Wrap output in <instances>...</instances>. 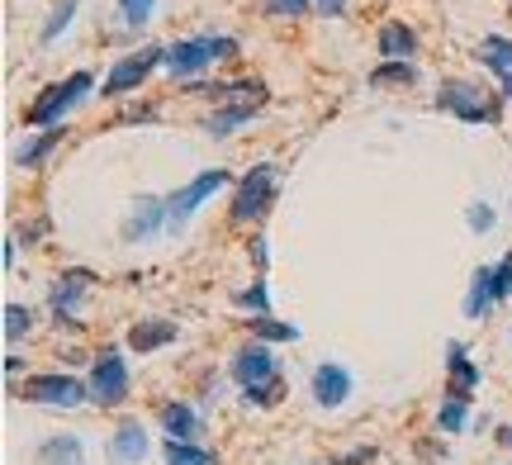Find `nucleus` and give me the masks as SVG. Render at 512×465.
Instances as JSON below:
<instances>
[{"label":"nucleus","instance_id":"1","mask_svg":"<svg viewBox=\"0 0 512 465\" xmlns=\"http://www.w3.org/2000/svg\"><path fill=\"white\" fill-rule=\"evenodd\" d=\"M437 110L456 114L460 124H498V95L489 86H475V81H446L437 91Z\"/></svg>","mask_w":512,"mask_h":465},{"label":"nucleus","instance_id":"2","mask_svg":"<svg viewBox=\"0 0 512 465\" xmlns=\"http://www.w3.org/2000/svg\"><path fill=\"white\" fill-rule=\"evenodd\" d=\"M91 86H95V76H91V72H72L67 81L48 86V91H43V95L34 100V105L24 110V124H29V129H57V124H62V114L72 110V105H81Z\"/></svg>","mask_w":512,"mask_h":465},{"label":"nucleus","instance_id":"3","mask_svg":"<svg viewBox=\"0 0 512 465\" xmlns=\"http://www.w3.org/2000/svg\"><path fill=\"white\" fill-rule=\"evenodd\" d=\"M275 195H280V171H275V162H256V167L238 181L233 224H256V219H266L275 205Z\"/></svg>","mask_w":512,"mask_h":465},{"label":"nucleus","instance_id":"4","mask_svg":"<svg viewBox=\"0 0 512 465\" xmlns=\"http://www.w3.org/2000/svg\"><path fill=\"white\" fill-rule=\"evenodd\" d=\"M219 57H238V38L228 34H204V38H181L166 48V72L171 76H195Z\"/></svg>","mask_w":512,"mask_h":465},{"label":"nucleus","instance_id":"5","mask_svg":"<svg viewBox=\"0 0 512 465\" xmlns=\"http://www.w3.org/2000/svg\"><path fill=\"white\" fill-rule=\"evenodd\" d=\"M228 181H233V176H228L223 167H214V171H200V176H195L185 190H176V195L166 200V233H181V228L190 224V214H195V209H200L214 190L228 186Z\"/></svg>","mask_w":512,"mask_h":465},{"label":"nucleus","instance_id":"6","mask_svg":"<svg viewBox=\"0 0 512 465\" xmlns=\"http://www.w3.org/2000/svg\"><path fill=\"white\" fill-rule=\"evenodd\" d=\"M157 67H166V48H143V53H128L119 57L110 67V76H105V86H100V95H110V100H119V95L138 91L147 76L157 72Z\"/></svg>","mask_w":512,"mask_h":465},{"label":"nucleus","instance_id":"7","mask_svg":"<svg viewBox=\"0 0 512 465\" xmlns=\"http://www.w3.org/2000/svg\"><path fill=\"white\" fill-rule=\"evenodd\" d=\"M91 399L100 409H119L128 399V361L119 347H105L91 371Z\"/></svg>","mask_w":512,"mask_h":465},{"label":"nucleus","instance_id":"8","mask_svg":"<svg viewBox=\"0 0 512 465\" xmlns=\"http://www.w3.org/2000/svg\"><path fill=\"white\" fill-rule=\"evenodd\" d=\"M19 399H29V404H53V409H76V404L91 399V385H81L72 375H29L24 390H19Z\"/></svg>","mask_w":512,"mask_h":465},{"label":"nucleus","instance_id":"9","mask_svg":"<svg viewBox=\"0 0 512 465\" xmlns=\"http://www.w3.org/2000/svg\"><path fill=\"white\" fill-rule=\"evenodd\" d=\"M95 276L91 271H81V266H72V271H62V276L53 280V290H48V309H53L57 328L62 323H76V314H81V304H86V295H91Z\"/></svg>","mask_w":512,"mask_h":465},{"label":"nucleus","instance_id":"10","mask_svg":"<svg viewBox=\"0 0 512 465\" xmlns=\"http://www.w3.org/2000/svg\"><path fill=\"white\" fill-rule=\"evenodd\" d=\"M233 380H238L242 390L266 385V380H280V375H275L271 347H266V342H247V347H238V356H233Z\"/></svg>","mask_w":512,"mask_h":465},{"label":"nucleus","instance_id":"11","mask_svg":"<svg viewBox=\"0 0 512 465\" xmlns=\"http://www.w3.org/2000/svg\"><path fill=\"white\" fill-rule=\"evenodd\" d=\"M475 390H479V366L470 361L465 342H451L446 347V399H465L470 404Z\"/></svg>","mask_w":512,"mask_h":465},{"label":"nucleus","instance_id":"12","mask_svg":"<svg viewBox=\"0 0 512 465\" xmlns=\"http://www.w3.org/2000/svg\"><path fill=\"white\" fill-rule=\"evenodd\" d=\"M351 394V371L347 366H337V361H323L318 371H313V399L323 404V409H337V404H347Z\"/></svg>","mask_w":512,"mask_h":465},{"label":"nucleus","instance_id":"13","mask_svg":"<svg viewBox=\"0 0 512 465\" xmlns=\"http://www.w3.org/2000/svg\"><path fill=\"white\" fill-rule=\"evenodd\" d=\"M176 333H181V328H176L171 318H138V323L128 328V347H133L138 356L162 352V347H171V342H176Z\"/></svg>","mask_w":512,"mask_h":465},{"label":"nucleus","instance_id":"14","mask_svg":"<svg viewBox=\"0 0 512 465\" xmlns=\"http://www.w3.org/2000/svg\"><path fill=\"white\" fill-rule=\"evenodd\" d=\"M166 233V200H138V209L124 219V242H147Z\"/></svg>","mask_w":512,"mask_h":465},{"label":"nucleus","instance_id":"15","mask_svg":"<svg viewBox=\"0 0 512 465\" xmlns=\"http://www.w3.org/2000/svg\"><path fill=\"white\" fill-rule=\"evenodd\" d=\"M375 48H380L384 62H413V53H418V34H413L403 19H389V24L380 29V43H375Z\"/></svg>","mask_w":512,"mask_h":465},{"label":"nucleus","instance_id":"16","mask_svg":"<svg viewBox=\"0 0 512 465\" xmlns=\"http://www.w3.org/2000/svg\"><path fill=\"white\" fill-rule=\"evenodd\" d=\"M162 432H166V442H195V437L204 432L200 409H190V404H166L162 409Z\"/></svg>","mask_w":512,"mask_h":465},{"label":"nucleus","instance_id":"17","mask_svg":"<svg viewBox=\"0 0 512 465\" xmlns=\"http://www.w3.org/2000/svg\"><path fill=\"white\" fill-rule=\"evenodd\" d=\"M498 304V280H494V266H479L470 276V295H465V318H489V309Z\"/></svg>","mask_w":512,"mask_h":465},{"label":"nucleus","instance_id":"18","mask_svg":"<svg viewBox=\"0 0 512 465\" xmlns=\"http://www.w3.org/2000/svg\"><path fill=\"white\" fill-rule=\"evenodd\" d=\"M110 456L119 465H138L147 456V432L143 423H119V432H114V442H110Z\"/></svg>","mask_w":512,"mask_h":465},{"label":"nucleus","instance_id":"19","mask_svg":"<svg viewBox=\"0 0 512 465\" xmlns=\"http://www.w3.org/2000/svg\"><path fill=\"white\" fill-rule=\"evenodd\" d=\"M190 95H214V100H233V105H261L266 86L261 81H233V86H190Z\"/></svg>","mask_w":512,"mask_h":465},{"label":"nucleus","instance_id":"20","mask_svg":"<svg viewBox=\"0 0 512 465\" xmlns=\"http://www.w3.org/2000/svg\"><path fill=\"white\" fill-rule=\"evenodd\" d=\"M475 57L489 67V72H498L503 81L512 76V38H503V34H489V38H479V48H475Z\"/></svg>","mask_w":512,"mask_h":465},{"label":"nucleus","instance_id":"21","mask_svg":"<svg viewBox=\"0 0 512 465\" xmlns=\"http://www.w3.org/2000/svg\"><path fill=\"white\" fill-rule=\"evenodd\" d=\"M38 461L43 465H86V447H81V437H53V442L38 447Z\"/></svg>","mask_w":512,"mask_h":465},{"label":"nucleus","instance_id":"22","mask_svg":"<svg viewBox=\"0 0 512 465\" xmlns=\"http://www.w3.org/2000/svg\"><path fill=\"white\" fill-rule=\"evenodd\" d=\"M62 133H67V129H43L38 138H29V143H24V148L15 152V167H24V171L43 167V157H48V152H53L57 143H62Z\"/></svg>","mask_w":512,"mask_h":465},{"label":"nucleus","instance_id":"23","mask_svg":"<svg viewBox=\"0 0 512 465\" xmlns=\"http://www.w3.org/2000/svg\"><path fill=\"white\" fill-rule=\"evenodd\" d=\"M256 105H228V110H214L209 119H204V133H214V138H228V133L238 129V124H247L252 119Z\"/></svg>","mask_w":512,"mask_h":465},{"label":"nucleus","instance_id":"24","mask_svg":"<svg viewBox=\"0 0 512 465\" xmlns=\"http://www.w3.org/2000/svg\"><path fill=\"white\" fill-rule=\"evenodd\" d=\"M418 81V67L413 62H380L370 72V86H413Z\"/></svg>","mask_w":512,"mask_h":465},{"label":"nucleus","instance_id":"25","mask_svg":"<svg viewBox=\"0 0 512 465\" xmlns=\"http://www.w3.org/2000/svg\"><path fill=\"white\" fill-rule=\"evenodd\" d=\"M166 465H219V456L195 442H166Z\"/></svg>","mask_w":512,"mask_h":465},{"label":"nucleus","instance_id":"26","mask_svg":"<svg viewBox=\"0 0 512 465\" xmlns=\"http://www.w3.org/2000/svg\"><path fill=\"white\" fill-rule=\"evenodd\" d=\"M247 323H252L256 342H294V337H299L294 323H275V318H247Z\"/></svg>","mask_w":512,"mask_h":465},{"label":"nucleus","instance_id":"27","mask_svg":"<svg viewBox=\"0 0 512 465\" xmlns=\"http://www.w3.org/2000/svg\"><path fill=\"white\" fill-rule=\"evenodd\" d=\"M465 423H470V404L465 399H446L437 409V428L441 432H465Z\"/></svg>","mask_w":512,"mask_h":465},{"label":"nucleus","instance_id":"28","mask_svg":"<svg viewBox=\"0 0 512 465\" xmlns=\"http://www.w3.org/2000/svg\"><path fill=\"white\" fill-rule=\"evenodd\" d=\"M29 328H34V309L29 304H5V342H19Z\"/></svg>","mask_w":512,"mask_h":465},{"label":"nucleus","instance_id":"29","mask_svg":"<svg viewBox=\"0 0 512 465\" xmlns=\"http://www.w3.org/2000/svg\"><path fill=\"white\" fill-rule=\"evenodd\" d=\"M76 5H81V0H57V5H53V19H48V24H43V34H38V43H53V38L62 34V29H67V24H72Z\"/></svg>","mask_w":512,"mask_h":465},{"label":"nucleus","instance_id":"30","mask_svg":"<svg viewBox=\"0 0 512 465\" xmlns=\"http://www.w3.org/2000/svg\"><path fill=\"white\" fill-rule=\"evenodd\" d=\"M242 309H252L256 318H271V290H266V280H252L247 290L238 295Z\"/></svg>","mask_w":512,"mask_h":465},{"label":"nucleus","instance_id":"31","mask_svg":"<svg viewBox=\"0 0 512 465\" xmlns=\"http://www.w3.org/2000/svg\"><path fill=\"white\" fill-rule=\"evenodd\" d=\"M280 394H285V380H266V385L242 390V399H247V404H256V409H271V404H280Z\"/></svg>","mask_w":512,"mask_h":465},{"label":"nucleus","instance_id":"32","mask_svg":"<svg viewBox=\"0 0 512 465\" xmlns=\"http://www.w3.org/2000/svg\"><path fill=\"white\" fill-rule=\"evenodd\" d=\"M152 5L157 0H119V15H124L128 29H143L147 19H152Z\"/></svg>","mask_w":512,"mask_h":465},{"label":"nucleus","instance_id":"33","mask_svg":"<svg viewBox=\"0 0 512 465\" xmlns=\"http://www.w3.org/2000/svg\"><path fill=\"white\" fill-rule=\"evenodd\" d=\"M313 0H266V15L271 19H294V15H304Z\"/></svg>","mask_w":512,"mask_h":465},{"label":"nucleus","instance_id":"34","mask_svg":"<svg viewBox=\"0 0 512 465\" xmlns=\"http://www.w3.org/2000/svg\"><path fill=\"white\" fill-rule=\"evenodd\" d=\"M465 224L475 228V233H489V228H494V209H489L484 200H479V205L465 209Z\"/></svg>","mask_w":512,"mask_h":465},{"label":"nucleus","instance_id":"35","mask_svg":"<svg viewBox=\"0 0 512 465\" xmlns=\"http://www.w3.org/2000/svg\"><path fill=\"white\" fill-rule=\"evenodd\" d=\"M494 280H498V299H512V252L494 266Z\"/></svg>","mask_w":512,"mask_h":465},{"label":"nucleus","instance_id":"36","mask_svg":"<svg viewBox=\"0 0 512 465\" xmlns=\"http://www.w3.org/2000/svg\"><path fill=\"white\" fill-rule=\"evenodd\" d=\"M318 10H323V15H342V10H347V0H318Z\"/></svg>","mask_w":512,"mask_h":465},{"label":"nucleus","instance_id":"37","mask_svg":"<svg viewBox=\"0 0 512 465\" xmlns=\"http://www.w3.org/2000/svg\"><path fill=\"white\" fill-rule=\"evenodd\" d=\"M503 100H512V76H508V81H503Z\"/></svg>","mask_w":512,"mask_h":465},{"label":"nucleus","instance_id":"38","mask_svg":"<svg viewBox=\"0 0 512 465\" xmlns=\"http://www.w3.org/2000/svg\"><path fill=\"white\" fill-rule=\"evenodd\" d=\"M503 442H508V447H512V428H508V432H503Z\"/></svg>","mask_w":512,"mask_h":465}]
</instances>
